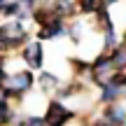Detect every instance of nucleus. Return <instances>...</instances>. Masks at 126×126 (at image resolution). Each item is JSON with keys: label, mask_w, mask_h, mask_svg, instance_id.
<instances>
[{"label": "nucleus", "mask_w": 126, "mask_h": 126, "mask_svg": "<svg viewBox=\"0 0 126 126\" xmlns=\"http://www.w3.org/2000/svg\"><path fill=\"white\" fill-rule=\"evenodd\" d=\"M37 86V75L28 68L23 70H16V72H9L7 77V84L0 89V96L9 103H21L23 96H28L33 89Z\"/></svg>", "instance_id": "f257e3e1"}, {"label": "nucleus", "mask_w": 126, "mask_h": 126, "mask_svg": "<svg viewBox=\"0 0 126 126\" xmlns=\"http://www.w3.org/2000/svg\"><path fill=\"white\" fill-rule=\"evenodd\" d=\"M45 124L47 126H68L77 119V112L72 108H68L65 100H59V98H51L47 100V108H45Z\"/></svg>", "instance_id": "f03ea898"}, {"label": "nucleus", "mask_w": 126, "mask_h": 126, "mask_svg": "<svg viewBox=\"0 0 126 126\" xmlns=\"http://www.w3.org/2000/svg\"><path fill=\"white\" fill-rule=\"evenodd\" d=\"M19 59H21L23 65H26L28 70H33V72L45 70V42L33 35L31 40L19 49Z\"/></svg>", "instance_id": "7ed1b4c3"}, {"label": "nucleus", "mask_w": 126, "mask_h": 126, "mask_svg": "<svg viewBox=\"0 0 126 126\" xmlns=\"http://www.w3.org/2000/svg\"><path fill=\"white\" fill-rule=\"evenodd\" d=\"M112 72H114V65H112L110 54L108 51H98V54L91 59V72H89V77H86V82H89L91 86H98L100 89Z\"/></svg>", "instance_id": "20e7f679"}, {"label": "nucleus", "mask_w": 126, "mask_h": 126, "mask_svg": "<svg viewBox=\"0 0 126 126\" xmlns=\"http://www.w3.org/2000/svg\"><path fill=\"white\" fill-rule=\"evenodd\" d=\"M33 35L42 42H54V40H61V37H68V21L56 16L49 23H45V26H37Z\"/></svg>", "instance_id": "39448f33"}, {"label": "nucleus", "mask_w": 126, "mask_h": 126, "mask_svg": "<svg viewBox=\"0 0 126 126\" xmlns=\"http://www.w3.org/2000/svg\"><path fill=\"white\" fill-rule=\"evenodd\" d=\"M126 98V89L112 84V82H105L98 89V103L100 105H114V103H124Z\"/></svg>", "instance_id": "423d86ee"}, {"label": "nucleus", "mask_w": 126, "mask_h": 126, "mask_svg": "<svg viewBox=\"0 0 126 126\" xmlns=\"http://www.w3.org/2000/svg\"><path fill=\"white\" fill-rule=\"evenodd\" d=\"M100 117L105 119L110 126H126V105L114 103V105H103Z\"/></svg>", "instance_id": "0eeeda50"}, {"label": "nucleus", "mask_w": 126, "mask_h": 126, "mask_svg": "<svg viewBox=\"0 0 126 126\" xmlns=\"http://www.w3.org/2000/svg\"><path fill=\"white\" fill-rule=\"evenodd\" d=\"M86 91V84H84V79H68V82H63V84L56 89V94H54V98H59V100H68V98H77V94H84Z\"/></svg>", "instance_id": "6e6552de"}, {"label": "nucleus", "mask_w": 126, "mask_h": 126, "mask_svg": "<svg viewBox=\"0 0 126 126\" xmlns=\"http://www.w3.org/2000/svg\"><path fill=\"white\" fill-rule=\"evenodd\" d=\"M61 84H63V79L56 75V72H51V70H40L37 72V86H40L42 94H51L54 96Z\"/></svg>", "instance_id": "1a4fd4ad"}, {"label": "nucleus", "mask_w": 126, "mask_h": 126, "mask_svg": "<svg viewBox=\"0 0 126 126\" xmlns=\"http://www.w3.org/2000/svg\"><path fill=\"white\" fill-rule=\"evenodd\" d=\"M47 2L51 5V9H54V14H56L59 19L70 21V19L79 16V14H77V5H75V0H47Z\"/></svg>", "instance_id": "9d476101"}, {"label": "nucleus", "mask_w": 126, "mask_h": 126, "mask_svg": "<svg viewBox=\"0 0 126 126\" xmlns=\"http://www.w3.org/2000/svg\"><path fill=\"white\" fill-rule=\"evenodd\" d=\"M51 19H56L54 9H51V5L47 2V0H42V2L37 5L35 9H33V16H31V21L35 23V28H37V26H45V23H49Z\"/></svg>", "instance_id": "9b49d317"}, {"label": "nucleus", "mask_w": 126, "mask_h": 126, "mask_svg": "<svg viewBox=\"0 0 126 126\" xmlns=\"http://www.w3.org/2000/svg\"><path fill=\"white\" fill-rule=\"evenodd\" d=\"M91 19H94V28L98 33L108 31V28H114V16H112V9L110 7H100Z\"/></svg>", "instance_id": "f8f14e48"}, {"label": "nucleus", "mask_w": 126, "mask_h": 126, "mask_svg": "<svg viewBox=\"0 0 126 126\" xmlns=\"http://www.w3.org/2000/svg\"><path fill=\"white\" fill-rule=\"evenodd\" d=\"M84 31H86L84 16H75V19H70V21H68V37H70V42L79 45V42L84 40Z\"/></svg>", "instance_id": "ddd939ff"}, {"label": "nucleus", "mask_w": 126, "mask_h": 126, "mask_svg": "<svg viewBox=\"0 0 126 126\" xmlns=\"http://www.w3.org/2000/svg\"><path fill=\"white\" fill-rule=\"evenodd\" d=\"M16 117H19V112L14 108V103H9L0 96V126H14Z\"/></svg>", "instance_id": "4468645a"}, {"label": "nucleus", "mask_w": 126, "mask_h": 126, "mask_svg": "<svg viewBox=\"0 0 126 126\" xmlns=\"http://www.w3.org/2000/svg\"><path fill=\"white\" fill-rule=\"evenodd\" d=\"M70 68H72V75L77 79H86L91 72V61L82 59V56H75V59H70Z\"/></svg>", "instance_id": "2eb2a0df"}, {"label": "nucleus", "mask_w": 126, "mask_h": 126, "mask_svg": "<svg viewBox=\"0 0 126 126\" xmlns=\"http://www.w3.org/2000/svg\"><path fill=\"white\" fill-rule=\"evenodd\" d=\"M100 37H103V51H112L117 45H122V33L117 31V26L103 31V33H100Z\"/></svg>", "instance_id": "dca6fc26"}, {"label": "nucleus", "mask_w": 126, "mask_h": 126, "mask_svg": "<svg viewBox=\"0 0 126 126\" xmlns=\"http://www.w3.org/2000/svg\"><path fill=\"white\" fill-rule=\"evenodd\" d=\"M75 5H77V14H79V16H94V14L103 7L100 0H75Z\"/></svg>", "instance_id": "f3484780"}, {"label": "nucleus", "mask_w": 126, "mask_h": 126, "mask_svg": "<svg viewBox=\"0 0 126 126\" xmlns=\"http://www.w3.org/2000/svg\"><path fill=\"white\" fill-rule=\"evenodd\" d=\"M110 59H112V65L114 70H126V45L122 42V45H117L112 51H108Z\"/></svg>", "instance_id": "a211bd4d"}, {"label": "nucleus", "mask_w": 126, "mask_h": 126, "mask_svg": "<svg viewBox=\"0 0 126 126\" xmlns=\"http://www.w3.org/2000/svg\"><path fill=\"white\" fill-rule=\"evenodd\" d=\"M19 9H21V2L19 0H7L0 9V16L2 19H16L19 16Z\"/></svg>", "instance_id": "6ab92c4d"}, {"label": "nucleus", "mask_w": 126, "mask_h": 126, "mask_svg": "<svg viewBox=\"0 0 126 126\" xmlns=\"http://www.w3.org/2000/svg\"><path fill=\"white\" fill-rule=\"evenodd\" d=\"M14 124H21V126H47L42 114H19Z\"/></svg>", "instance_id": "aec40b11"}, {"label": "nucleus", "mask_w": 126, "mask_h": 126, "mask_svg": "<svg viewBox=\"0 0 126 126\" xmlns=\"http://www.w3.org/2000/svg\"><path fill=\"white\" fill-rule=\"evenodd\" d=\"M7 56L5 54H0V89H2L5 84H7V77H9V70H7Z\"/></svg>", "instance_id": "412c9836"}, {"label": "nucleus", "mask_w": 126, "mask_h": 126, "mask_svg": "<svg viewBox=\"0 0 126 126\" xmlns=\"http://www.w3.org/2000/svg\"><path fill=\"white\" fill-rule=\"evenodd\" d=\"M84 124H86V126H110L103 117H100V114H98V117H94V119H89V122H84Z\"/></svg>", "instance_id": "4be33fe9"}, {"label": "nucleus", "mask_w": 126, "mask_h": 126, "mask_svg": "<svg viewBox=\"0 0 126 126\" xmlns=\"http://www.w3.org/2000/svg\"><path fill=\"white\" fill-rule=\"evenodd\" d=\"M19 2H21V5H26V7H31V9H35L37 5L42 2V0H19Z\"/></svg>", "instance_id": "5701e85b"}, {"label": "nucleus", "mask_w": 126, "mask_h": 126, "mask_svg": "<svg viewBox=\"0 0 126 126\" xmlns=\"http://www.w3.org/2000/svg\"><path fill=\"white\" fill-rule=\"evenodd\" d=\"M119 2H122V0H100V5H103V7H110V9L117 7Z\"/></svg>", "instance_id": "b1692460"}, {"label": "nucleus", "mask_w": 126, "mask_h": 126, "mask_svg": "<svg viewBox=\"0 0 126 126\" xmlns=\"http://www.w3.org/2000/svg\"><path fill=\"white\" fill-rule=\"evenodd\" d=\"M5 2H7V0H0V9H2V5H5Z\"/></svg>", "instance_id": "393cba45"}, {"label": "nucleus", "mask_w": 126, "mask_h": 126, "mask_svg": "<svg viewBox=\"0 0 126 126\" xmlns=\"http://www.w3.org/2000/svg\"><path fill=\"white\" fill-rule=\"evenodd\" d=\"M14 126H21V124H14Z\"/></svg>", "instance_id": "a878e982"}, {"label": "nucleus", "mask_w": 126, "mask_h": 126, "mask_svg": "<svg viewBox=\"0 0 126 126\" xmlns=\"http://www.w3.org/2000/svg\"><path fill=\"white\" fill-rule=\"evenodd\" d=\"M82 126H86V124H82Z\"/></svg>", "instance_id": "bb28decb"}]
</instances>
